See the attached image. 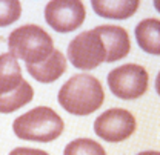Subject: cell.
Returning a JSON list of instances; mask_svg holds the SVG:
<instances>
[{"label":"cell","mask_w":160,"mask_h":155,"mask_svg":"<svg viewBox=\"0 0 160 155\" xmlns=\"http://www.w3.org/2000/svg\"><path fill=\"white\" fill-rule=\"evenodd\" d=\"M105 101V92L99 78L89 74L71 77L59 91L60 106L72 115H89Z\"/></svg>","instance_id":"6da1fadb"},{"label":"cell","mask_w":160,"mask_h":155,"mask_svg":"<svg viewBox=\"0 0 160 155\" xmlns=\"http://www.w3.org/2000/svg\"><path fill=\"white\" fill-rule=\"evenodd\" d=\"M65 123L51 108L37 106L26 114L17 117L12 123V131L20 140L49 143L62 135Z\"/></svg>","instance_id":"7a4b0ae2"},{"label":"cell","mask_w":160,"mask_h":155,"mask_svg":"<svg viewBox=\"0 0 160 155\" xmlns=\"http://www.w3.org/2000/svg\"><path fill=\"white\" fill-rule=\"evenodd\" d=\"M8 48L14 58L26 65H39L52 54L54 41L39 25H23L9 34Z\"/></svg>","instance_id":"3957f363"},{"label":"cell","mask_w":160,"mask_h":155,"mask_svg":"<svg viewBox=\"0 0 160 155\" xmlns=\"http://www.w3.org/2000/svg\"><path fill=\"white\" fill-rule=\"evenodd\" d=\"M148 72L143 66L128 63L112 69L108 74V86L116 97L122 100H136L148 89Z\"/></svg>","instance_id":"277c9868"},{"label":"cell","mask_w":160,"mask_h":155,"mask_svg":"<svg viewBox=\"0 0 160 155\" xmlns=\"http://www.w3.org/2000/svg\"><path fill=\"white\" fill-rule=\"evenodd\" d=\"M66 57L77 69L89 71L102 65L105 61L106 54L100 37L92 29L80 32L77 37L71 40V43L68 45Z\"/></svg>","instance_id":"5b68a950"},{"label":"cell","mask_w":160,"mask_h":155,"mask_svg":"<svg viewBox=\"0 0 160 155\" xmlns=\"http://www.w3.org/2000/svg\"><path fill=\"white\" fill-rule=\"evenodd\" d=\"M85 5L80 0H52L45 8V20L56 32H72L83 25Z\"/></svg>","instance_id":"8992f818"},{"label":"cell","mask_w":160,"mask_h":155,"mask_svg":"<svg viewBox=\"0 0 160 155\" xmlns=\"http://www.w3.org/2000/svg\"><path fill=\"white\" fill-rule=\"evenodd\" d=\"M136 118L122 108L108 109L94 121V132L108 143H120L134 134Z\"/></svg>","instance_id":"52a82bcc"},{"label":"cell","mask_w":160,"mask_h":155,"mask_svg":"<svg viewBox=\"0 0 160 155\" xmlns=\"http://www.w3.org/2000/svg\"><path fill=\"white\" fill-rule=\"evenodd\" d=\"M105 48V61L112 63L125 58L131 51V40L125 28L116 25H102L94 29Z\"/></svg>","instance_id":"ba28073f"},{"label":"cell","mask_w":160,"mask_h":155,"mask_svg":"<svg viewBox=\"0 0 160 155\" xmlns=\"http://www.w3.org/2000/svg\"><path fill=\"white\" fill-rule=\"evenodd\" d=\"M31 77L40 83H52L60 78L66 71V57L59 49H54L52 54L39 65H26Z\"/></svg>","instance_id":"9c48e42d"},{"label":"cell","mask_w":160,"mask_h":155,"mask_svg":"<svg viewBox=\"0 0 160 155\" xmlns=\"http://www.w3.org/2000/svg\"><path fill=\"white\" fill-rule=\"evenodd\" d=\"M92 9L105 19L126 20L136 14L140 6L139 0H92Z\"/></svg>","instance_id":"30bf717a"},{"label":"cell","mask_w":160,"mask_h":155,"mask_svg":"<svg viewBox=\"0 0 160 155\" xmlns=\"http://www.w3.org/2000/svg\"><path fill=\"white\" fill-rule=\"evenodd\" d=\"M136 39L140 49L148 54H160V22L159 19L142 20L136 26Z\"/></svg>","instance_id":"8fae6325"},{"label":"cell","mask_w":160,"mask_h":155,"mask_svg":"<svg viewBox=\"0 0 160 155\" xmlns=\"http://www.w3.org/2000/svg\"><path fill=\"white\" fill-rule=\"evenodd\" d=\"M22 68L11 54H0V95L14 91L22 83Z\"/></svg>","instance_id":"7c38bea8"},{"label":"cell","mask_w":160,"mask_h":155,"mask_svg":"<svg viewBox=\"0 0 160 155\" xmlns=\"http://www.w3.org/2000/svg\"><path fill=\"white\" fill-rule=\"evenodd\" d=\"M32 98H34L32 86L26 80H22V83L14 91H11L5 95H0V112L2 114H11L20 108L26 106L28 103H31Z\"/></svg>","instance_id":"4fadbf2b"},{"label":"cell","mask_w":160,"mask_h":155,"mask_svg":"<svg viewBox=\"0 0 160 155\" xmlns=\"http://www.w3.org/2000/svg\"><path fill=\"white\" fill-rule=\"evenodd\" d=\"M63 155H106L103 146L89 138H77L66 144Z\"/></svg>","instance_id":"5bb4252c"},{"label":"cell","mask_w":160,"mask_h":155,"mask_svg":"<svg viewBox=\"0 0 160 155\" xmlns=\"http://www.w3.org/2000/svg\"><path fill=\"white\" fill-rule=\"evenodd\" d=\"M22 16V3L19 0H0V26H9Z\"/></svg>","instance_id":"9a60e30c"},{"label":"cell","mask_w":160,"mask_h":155,"mask_svg":"<svg viewBox=\"0 0 160 155\" xmlns=\"http://www.w3.org/2000/svg\"><path fill=\"white\" fill-rule=\"evenodd\" d=\"M9 155H49L45 151H40V149H31V148H16L12 149Z\"/></svg>","instance_id":"2e32d148"},{"label":"cell","mask_w":160,"mask_h":155,"mask_svg":"<svg viewBox=\"0 0 160 155\" xmlns=\"http://www.w3.org/2000/svg\"><path fill=\"white\" fill-rule=\"evenodd\" d=\"M137 155H160L157 151H148V152H140Z\"/></svg>","instance_id":"e0dca14e"}]
</instances>
